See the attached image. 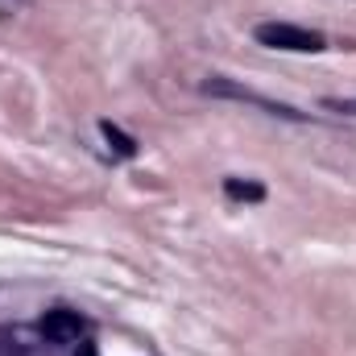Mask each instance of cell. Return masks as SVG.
I'll return each mask as SVG.
<instances>
[{
	"label": "cell",
	"mask_w": 356,
	"mask_h": 356,
	"mask_svg": "<svg viewBox=\"0 0 356 356\" xmlns=\"http://www.w3.org/2000/svg\"><path fill=\"white\" fill-rule=\"evenodd\" d=\"M203 91L207 95H216V99H241V104H253V108H261V112H269V116H282V120H307V112H298V108H290V104H277V99H266L261 91L253 88H241L236 79H220V75H211L207 83H203Z\"/></svg>",
	"instance_id": "obj_2"
},
{
	"label": "cell",
	"mask_w": 356,
	"mask_h": 356,
	"mask_svg": "<svg viewBox=\"0 0 356 356\" xmlns=\"http://www.w3.org/2000/svg\"><path fill=\"white\" fill-rule=\"evenodd\" d=\"M224 195H228V199H245V203H261V199H266V186H261V182L224 178Z\"/></svg>",
	"instance_id": "obj_5"
},
{
	"label": "cell",
	"mask_w": 356,
	"mask_h": 356,
	"mask_svg": "<svg viewBox=\"0 0 356 356\" xmlns=\"http://www.w3.org/2000/svg\"><path fill=\"white\" fill-rule=\"evenodd\" d=\"M99 133H104V141L112 145V154H116V158H137V141H133L124 129H116L112 120H99Z\"/></svg>",
	"instance_id": "obj_4"
},
{
	"label": "cell",
	"mask_w": 356,
	"mask_h": 356,
	"mask_svg": "<svg viewBox=\"0 0 356 356\" xmlns=\"http://www.w3.org/2000/svg\"><path fill=\"white\" fill-rule=\"evenodd\" d=\"M75 356H99V353H95V344H88V340H79V348H75Z\"/></svg>",
	"instance_id": "obj_7"
},
{
	"label": "cell",
	"mask_w": 356,
	"mask_h": 356,
	"mask_svg": "<svg viewBox=\"0 0 356 356\" xmlns=\"http://www.w3.org/2000/svg\"><path fill=\"white\" fill-rule=\"evenodd\" d=\"M253 38L269 50H294V54H319L327 46V38L319 29H302V25H290V21H266V25L253 29Z\"/></svg>",
	"instance_id": "obj_1"
},
{
	"label": "cell",
	"mask_w": 356,
	"mask_h": 356,
	"mask_svg": "<svg viewBox=\"0 0 356 356\" xmlns=\"http://www.w3.org/2000/svg\"><path fill=\"white\" fill-rule=\"evenodd\" d=\"M38 327H42V336H46L50 344H75V340L83 336V319H79L75 311H46Z\"/></svg>",
	"instance_id": "obj_3"
},
{
	"label": "cell",
	"mask_w": 356,
	"mask_h": 356,
	"mask_svg": "<svg viewBox=\"0 0 356 356\" xmlns=\"http://www.w3.org/2000/svg\"><path fill=\"white\" fill-rule=\"evenodd\" d=\"M327 112H340V116H356V95H323L319 99Z\"/></svg>",
	"instance_id": "obj_6"
}]
</instances>
